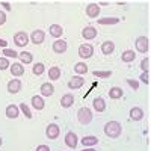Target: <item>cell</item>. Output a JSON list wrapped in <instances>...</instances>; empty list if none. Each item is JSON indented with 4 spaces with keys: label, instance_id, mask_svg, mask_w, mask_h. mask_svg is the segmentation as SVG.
Returning <instances> with one entry per match:
<instances>
[{
    "label": "cell",
    "instance_id": "1",
    "mask_svg": "<svg viewBox=\"0 0 151 151\" xmlns=\"http://www.w3.org/2000/svg\"><path fill=\"white\" fill-rule=\"evenodd\" d=\"M122 133V127L118 121H109L104 125V134L110 139H118Z\"/></svg>",
    "mask_w": 151,
    "mask_h": 151
},
{
    "label": "cell",
    "instance_id": "2",
    "mask_svg": "<svg viewBox=\"0 0 151 151\" xmlns=\"http://www.w3.org/2000/svg\"><path fill=\"white\" fill-rule=\"evenodd\" d=\"M77 119H79L80 124L88 125L92 121V112H91V109L89 107H80L77 110Z\"/></svg>",
    "mask_w": 151,
    "mask_h": 151
},
{
    "label": "cell",
    "instance_id": "3",
    "mask_svg": "<svg viewBox=\"0 0 151 151\" xmlns=\"http://www.w3.org/2000/svg\"><path fill=\"white\" fill-rule=\"evenodd\" d=\"M134 45H136V50L139 53H147L150 50V41H148L147 36H137Z\"/></svg>",
    "mask_w": 151,
    "mask_h": 151
},
{
    "label": "cell",
    "instance_id": "4",
    "mask_svg": "<svg viewBox=\"0 0 151 151\" xmlns=\"http://www.w3.org/2000/svg\"><path fill=\"white\" fill-rule=\"evenodd\" d=\"M60 134V127L58 124H48V127L45 129V136H47V139H58Z\"/></svg>",
    "mask_w": 151,
    "mask_h": 151
},
{
    "label": "cell",
    "instance_id": "5",
    "mask_svg": "<svg viewBox=\"0 0 151 151\" xmlns=\"http://www.w3.org/2000/svg\"><path fill=\"white\" fill-rule=\"evenodd\" d=\"M14 42L17 47H26L29 44V35L26 32H17L14 35Z\"/></svg>",
    "mask_w": 151,
    "mask_h": 151
},
{
    "label": "cell",
    "instance_id": "6",
    "mask_svg": "<svg viewBox=\"0 0 151 151\" xmlns=\"http://www.w3.org/2000/svg\"><path fill=\"white\" fill-rule=\"evenodd\" d=\"M94 55V47L91 44H82L79 47V56L82 59H89Z\"/></svg>",
    "mask_w": 151,
    "mask_h": 151
},
{
    "label": "cell",
    "instance_id": "7",
    "mask_svg": "<svg viewBox=\"0 0 151 151\" xmlns=\"http://www.w3.org/2000/svg\"><path fill=\"white\" fill-rule=\"evenodd\" d=\"M44 40H45V33H44V30H41V29L33 30V32H32V35H30V41H32L35 45L42 44V42H44Z\"/></svg>",
    "mask_w": 151,
    "mask_h": 151
},
{
    "label": "cell",
    "instance_id": "8",
    "mask_svg": "<svg viewBox=\"0 0 151 151\" xmlns=\"http://www.w3.org/2000/svg\"><path fill=\"white\" fill-rule=\"evenodd\" d=\"M98 35V30L94 27V26H86L83 30H82V36L85 38L86 41H91V40H95Z\"/></svg>",
    "mask_w": 151,
    "mask_h": 151
},
{
    "label": "cell",
    "instance_id": "9",
    "mask_svg": "<svg viewBox=\"0 0 151 151\" xmlns=\"http://www.w3.org/2000/svg\"><path fill=\"white\" fill-rule=\"evenodd\" d=\"M100 11H101V9H100V5L98 3H89V5H88L86 6V15L88 17H89V18H97L98 15H100Z\"/></svg>",
    "mask_w": 151,
    "mask_h": 151
},
{
    "label": "cell",
    "instance_id": "10",
    "mask_svg": "<svg viewBox=\"0 0 151 151\" xmlns=\"http://www.w3.org/2000/svg\"><path fill=\"white\" fill-rule=\"evenodd\" d=\"M85 85V79L82 77V76H74V77L68 82V88L71 91H74V89H80V88Z\"/></svg>",
    "mask_w": 151,
    "mask_h": 151
},
{
    "label": "cell",
    "instance_id": "11",
    "mask_svg": "<svg viewBox=\"0 0 151 151\" xmlns=\"http://www.w3.org/2000/svg\"><path fill=\"white\" fill-rule=\"evenodd\" d=\"M8 92L9 94H17L21 91V80L20 79H12L8 82Z\"/></svg>",
    "mask_w": 151,
    "mask_h": 151
},
{
    "label": "cell",
    "instance_id": "12",
    "mask_svg": "<svg viewBox=\"0 0 151 151\" xmlns=\"http://www.w3.org/2000/svg\"><path fill=\"white\" fill-rule=\"evenodd\" d=\"M67 48H68V45H67V41H64V40H56L53 42V52L58 53V55L65 53Z\"/></svg>",
    "mask_w": 151,
    "mask_h": 151
},
{
    "label": "cell",
    "instance_id": "13",
    "mask_svg": "<svg viewBox=\"0 0 151 151\" xmlns=\"http://www.w3.org/2000/svg\"><path fill=\"white\" fill-rule=\"evenodd\" d=\"M92 107L95 112H104L106 110V101L103 97H95L92 100Z\"/></svg>",
    "mask_w": 151,
    "mask_h": 151
},
{
    "label": "cell",
    "instance_id": "14",
    "mask_svg": "<svg viewBox=\"0 0 151 151\" xmlns=\"http://www.w3.org/2000/svg\"><path fill=\"white\" fill-rule=\"evenodd\" d=\"M77 134H76L74 132H68L67 134H65V144H67V147L68 148H76L77 147Z\"/></svg>",
    "mask_w": 151,
    "mask_h": 151
},
{
    "label": "cell",
    "instance_id": "15",
    "mask_svg": "<svg viewBox=\"0 0 151 151\" xmlns=\"http://www.w3.org/2000/svg\"><path fill=\"white\" fill-rule=\"evenodd\" d=\"M113 50H115V42H113V41L107 40V41H104V42L101 44V53H103L104 56L112 55V53H113Z\"/></svg>",
    "mask_w": 151,
    "mask_h": 151
},
{
    "label": "cell",
    "instance_id": "16",
    "mask_svg": "<svg viewBox=\"0 0 151 151\" xmlns=\"http://www.w3.org/2000/svg\"><path fill=\"white\" fill-rule=\"evenodd\" d=\"M40 91H41L42 97H52L53 92H55V86L52 83H42L41 88H40Z\"/></svg>",
    "mask_w": 151,
    "mask_h": 151
},
{
    "label": "cell",
    "instance_id": "17",
    "mask_svg": "<svg viewBox=\"0 0 151 151\" xmlns=\"http://www.w3.org/2000/svg\"><path fill=\"white\" fill-rule=\"evenodd\" d=\"M5 112H6V116L11 118V119H15V118H18V115H20V109H18V106H15V104H9Z\"/></svg>",
    "mask_w": 151,
    "mask_h": 151
},
{
    "label": "cell",
    "instance_id": "18",
    "mask_svg": "<svg viewBox=\"0 0 151 151\" xmlns=\"http://www.w3.org/2000/svg\"><path fill=\"white\" fill-rule=\"evenodd\" d=\"M48 33L55 38H60L64 35V27H62L60 24H52V26L48 27Z\"/></svg>",
    "mask_w": 151,
    "mask_h": 151
},
{
    "label": "cell",
    "instance_id": "19",
    "mask_svg": "<svg viewBox=\"0 0 151 151\" xmlns=\"http://www.w3.org/2000/svg\"><path fill=\"white\" fill-rule=\"evenodd\" d=\"M30 103H32V107H33L35 110H42V109H44V106H45V103H44L42 97H40V95H35V97H32Z\"/></svg>",
    "mask_w": 151,
    "mask_h": 151
},
{
    "label": "cell",
    "instance_id": "20",
    "mask_svg": "<svg viewBox=\"0 0 151 151\" xmlns=\"http://www.w3.org/2000/svg\"><path fill=\"white\" fill-rule=\"evenodd\" d=\"M74 104V95L73 94H65L64 97L60 98V106L64 109H68Z\"/></svg>",
    "mask_w": 151,
    "mask_h": 151
},
{
    "label": "cell",
    "instance_id": "21",
    "mask_svg": "<svg viewBox=\"0 0 151 151\" xmlns=\"http://www.w3.org/2000/svg\"><path fill=\"white\" fill-rule=\"evenodd\" d=\"M9 70H11V74L15 76V77H21V76L24 74V67H23V64H12V65L9 67Z\"/></svg>",
    "mask_w": 151,
    "mask_h": 151
},
{
    "label": "cell",
    "instance_id": "22",
    "mask_svg": "<svg viewBox=\"0 0 151 151\" xmlns=\"http://www.w3.org/2000/svg\"><path fill=\"white\" fill-rule=\"evenodd\" d=\"M80 142H82L83 147H89V148H92L94 145L98 144V137H97V136H85Z\"/></svg>",
    "mask_w": 151,
    "mask_h": 151
},
{
    "label": "cell",
    "instance_id": "23",
    "mask_svg": "<svg viewBox=\"0 0 151 151\" xmlns=\"http://www.w3.org/2000/svg\"><path fill=\"white\" fill-rule=\"evenodd\" d=\"M144 110L141 109V107H133L132 110H130V118L133 119V121H141L142 118H144Z\"/></svg>",
    "mask_w": 151,
    "mask_h": 151
},
{
    "label": "cell",
    "instance_id": "24",
    "mask_svg": "<svg viewBox=\"0 0 151 151\" xmlns=\"http://www.w3.org/2000/svg\"><path fill=\"white\" fill-rule=\"evenodd\" d=\"M124 95V91L121 89L119 86H113V88H110L109 89V97L112 98V100H118V98H121Z\"/></svg>",
    "mask_w": 151,
    "mask_h": 151
},
{
    "label": "cell",
    "instance_id": "25",
    "mask_svg": "<svg viewBox=\"0 0 151 151\" xmlns=\"http://www.w3.org/2000/svg\"><path fill=\"white\" fill-rule=\"evenodd\" d=\"M136 59V53L133 50H125V52L121 55V60L125 62V64H129V62H133Z\"/></svg>",
    "mask_w": 151,
    "mask_h": 151
},
{
    "label": "cell",
    "instance_id": "26",
    "mask_svg": "<svg viewBox=\"0 0 151 151\" xmlns=\"http://www.w3.org/2000/svg\"><path fill=\"white\" fill-rule=\"evenodd\" d=\"M18 58L21 60V64H24V65L32 64V60H33V55L30 52H21V53H18Z\"/></svg>",
    "mask_w": 151,
    "mask_h": 151
},
{
    "label": "cell",
    "instance_id": "27",
    "mask_svg": "<svg viewBox=\"0 0 151 151\" xmlns=\"http://www.w3.org/2000/svg\"><path fill=\"white\" fill-rule=\"evenodd\" d=\"M97 21H98V24H101V26H110V24H118L119 18L118 17H107V18H98Z\"/></svg>",
    "mask_w": 151,
    "mask_h": 151
},
{
    "label": "cell",
    "instance_id": "28",
    "mask_svg": "<svg viewBox=\"0 0 151 151\" xmlns=\"http://www.w3.org/2000/svg\"><path fill=\"white\" fill-rule=\"evenodd\" d=\"M48 79L50 80H58L60 79V68L59 67H52L48 70Z\"/></svg>",
    "mask_w": 151,
    "mask_h": 151
},
{
    "label": "cell",
    "instance_id": "29",
    "mask_svg": "<svg viewBox=\"0 0 151 151\" xmlns=\"http://www.w3.org/2000/svg\"><path fill=\"white\" fill-rule=\"evenodd\" d=\"M74 71L77 73V76L86 74V73H88V65L85 64V62H77V64L74 65Z\"/></svg>",
    "mask_w": 151,
    "mask_h": 151
},
{
    "label": "cell",
    "instance_id": "30",
    "mask_svg": "<svg viewBox=\"0 0 151 151\" xmlns=\"http://www.w3.org/2000/svg\"><path fill=\"white\" fill-rule=\"evenodd\" d=\"M44 71H45V67H44V64H41V62H36V64L32 67V73L35 76H41V74H44Z\"/></svg>",
    "mask_w": 151,
    "mask_h": 151
},
{
    "label": "cell",
    "instance_id": "31",
    "mask_svg": "<svg viewBox=\"0 0 151 151\" xmlns=\"http://www.w3.org/2000/svg\"><path fill=\"white\" fill-rule=\"evenodd\" d=\"M150 64H151V59L147 56L145 59H142V62H141V70H142V73H150Z\"/></svg>",
    "mask_w": 151,
    "mask_h": 151
},
{
    "label": "cell",
    "instance_id": "32",
    "mask_svg": "<svg viewBox=\"0 0 151 151\" xmlns=\"http://www.w3.org/2000/svg\"><path fill=\"white\" fill-rule=\"evenodd\" d=\"M18 109H20V110H21V112L24 113V116H26L27 119H30V118H32V112H30V109H29V106H27V104H24V103H21Z\"/></svg>",
    "mask_w": 151,
    "mask_h": 151
},
{
    "label": "cell",
    "instance_id": "33",
    "mask_svg": "<svg viewBox=\"0 0 151 151\" xmlns=\"http://www.w3.org/2000/svg\"><path fill=\"white\" fill-rule=\"evenodd\" d=\"M95 77H101V79H106V77H110L112 76V71H94L92 73Z\"/></svg>",
    "mask_w": 151,
    "mask_h": 151
},
{
    "label": "cell",
    "instance_id": "34",
    "mask_svg": "<svg viewBox=\"0 0 151 151\" xmlns=\"http://www.w3.org/2000/svg\"><path fill=\"white\" fill-rule=\"evenodd\" d=\"M3 55L6 58H18V53L15 50H11V48H3Z\"/></svg>",
    "mask_w": 151,
    "mask_h": 151
},
{
    "label": "cell",
    "instance_id": "35",
    "mask_svg": "<svg viewBox=\"0 0 151 151\" xmlns=\"http://www.w3.org/2000/svg\"><path fill=\"white\" fill-rule=\"evenodd\" d=\"M9 67H11V64H9L8 58H0V71H3V70H6Z\"/></svg>",
    "mask_w": 151,
    "mask_h": 151
},
{
    "label": "cell",
    "instance_id": "36",
    "mask_svg": "<svg viewBox=\"0 0 151 151\" xmlns=\"http://www.w3.org/2000/svg\"><path fill=\"white\" fill-rule=\"evenodd\" d=\"M127 83H129V86H132V88H133V91H137V89H139V82H137V80L127 79Z\"/></svg>",
    "mask_w": 151,
    "mask_h": 151
},
{
    "label": "cell",
    "instance_id": "37",
    "mask_svg": "<svg viewBox=\"0 0 151 151\" xmlns=\"http://www.w3.org/2000/svg\"><path fill=\"white\" fill-rule=\"evenodd\" d=\"M139 79H141V82H144L145 85H150V73H142Z\"/></svg>",
    "mask_w": 151,
    "mask_h": 151
},
{
    "label": "cell",
    "instance_id": "38",
    "mask_svg": "<svg viewBox=\"0 0 151 151\" xmlns=\"http://www.w3.org/2000/svg\"><path fill=\"white\" fill-rule=\"evenodd\" d=\"M5 23H6V14L3 11H0V26H3Z\"/></svg>",
    "mask_w": 151,
    "mask_h": 151
},
{
    "label": "cell",
    "instance_id": "39",
    "mask_svg": "<svg viewBox=\"0 0 151 151\" xmlns=\"http://www.w3.org/2000/svg\"><path fill=\"white\" fill-rule=\"evenodd\" d=\"M35 151H52V150H50L48 145H38Z\"/></svg>",
    "mask_w": 151,
    "mask_h": 151
},
{
    "label": "cell",
    "instance_id": "40",
    "mask_svg": "<svg viewBox=\"0 0 151 151\" xmlns=\"http://www.w3.org/2000/svg\"><path fill=\"white\" fill-rule=\"evenodd\" d=\"M0 5H2L6 11H11L12 9V6H11V3H8V2H2V3H0Z\"/></svg>",
    "mask_w": 151,
    "mask_h": 151
},
{
    "label": "cell",
    "instance_id": "41",
    "mask_svg": "<svg viewBox=\"0 0 151 151\" xmlns=\"http://www.w3.org/2000/svg\"><path fill=\"white\" fill-rule=\"evenodd\" d=\"M6 45H8V42H6L5 40H2V38H0V47H3V48H6Z\"/></svg>",
    "mask_w": 151,
    "mask_h": 151
},
{
    "label": "cell",
    "instance_id": "42",
    "mask_svg": "<svg viewBox=\"0 0 151 151\" xmlns=\"http://www.w3.org/2000/svg\"><path fill=\"white\" fill-rule=\"evenodd\" d=\"M83 151H95L94 148H86V150H83Z\"/></svg>",
    "mask_w": 151,
    "mask_h": 151
},
{
    "label": "cell",
    "instance_id": "43",
    "mask_svg": "<svg viewBox=\"0 0 151 151\" xmlns=\"http://www.w3.org/2000/svg\"><path fill=\"white\" fill-rule=\"evenodd\" d=\"M2 144H3V139H2V137H0V147H2Z\"/></svg>",
    "mask_w": 151,
    "mask_h": 151
}]
</instances>
